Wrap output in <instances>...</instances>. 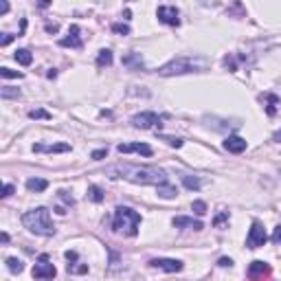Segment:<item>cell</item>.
Here are the masks:
<instances>
[{"label":"cell","mask_w":281,"mask_h":281,"mask_svg":"<svg viewBox=\"0 0 281 281\" xmlns=\"http://www.w3.org/2000/svg\"><path fill=\"white\" fill-rule=\"evenodd\" d=\"M33 152H40V154H62V152H71V145H68V143H55V145H42V143H36V145H33Z\"/></svg>","instance_id":"obj_14"},{"label":"cell","mask_w":281,"mask_h":281,"mask_svg":"<svg viewBox=\"0 0 281 281\" xmlns=\"http://www.w3.org/2000/svg\"><path fill=\"white\" fill-rule=\"evenodd\" d=\"M217 263H220L222 268H231V266H233V259H228V257H222V259L217 261Z\"/></svg>","instance_id":"obj_37"},{"label":"cell","mask_w":281,"mask_h":281,"mask_svg":"<svg viewBox=\"0 0 281 281\" xmlns=\"http://www.w3.org/2000/svg\"><path fill=\"white\" fill-rule=\"evenodd\" d=\"M0 75H3L5 79H14V77H22V73H18V71H11V68H0Z\"/></svg>","instance_id":"obj_28"},{"label":"cell","mask_w":281,"mask_h":281,"mask_svg":"<svg viewBox=\"0 0 281 281\" xmlns=\"http://www.w3.org/2000/svg\"><path fill=\"white\" fill-rule=\"evenodd\" d=\"M103 156H108V150H97V152H93V160H101Z\"/></svg>","instance_id":"obj_36"},{"label":"cell","mask_w":281,"mask_h":281,"mask_svg":"<svg viewBox=\"0 0 281 281\" xmlns=\"http://www.w3.org/2000/svg\"><path fill=\"white\" fill-rule=\"evenodd\" d=\"M200 66H202V62L191 60V57H176V60H171L169 64H165L158 73H160L163 77H174V75H185V73H193V71H198Z\"/></svg>","instance_id":"obj_4"},{"label":"cell","mask_w":281,"mask_h":281,"mask_svg":"<svg viewBox=\"0 0 281 281\" xmlns=\"http://www.w3.org/2000/svg\"><path fill=\"white\" fill-rule=\"evenodd\" d=\"M0 97H3V99H18L20 90L18 88H11V86H5V88L0 90Z\"/></svg>","instance_id":"obj_25"},{"label":"cell","mask_w":281,"mask_h":281,"mask_svg":"<svg viewBox=\"0 0 281 281\" xmlns=\"http://www.w3.org/2000/svg\"><path fill=\"white\" fill-rule=\"evenodd\" d=\"M22 224L36 235H44V237H51L55 235V224L51 222V211L47 206H38V209H31L22 215Z\"/></svg>","instance_id":"obj_2"},{"label":"cell","mask_w":281,"mask_h":281,"mask_svg":"<svg viewBox=\"0 0 281 281\" xmlns=\"http://www.w3.org/2000/svg\"><path fill=\"white\" fill-rule=\"evenodd\" d=\"M182 185H185L187 189H191V191H198L200 187H202V180L196 178V176H182Z\"/></svg>","instance_id":"obj_23"},{"label":"cell","mask_w":281,"mask_h":281,"mask_svg":"<svg viewBox=\"0 0 281 281\" xmlns=\"http://www.w3.org/2000/svg\"><path fill=\"white\" fill-rule=\"evenodd\" d=\"M11 193H14V185H5V189H3V198H9Z\"/></svg>","instance_id":"obj_38"},{"label":"cell","mask_w":281,"mask_h":281,"mask_svg":"<svg viewBox=\"0 0 281 281\" xmlns=\"http://www.w3.org/2000/svg\"><path fill=\"white\" fill-rule=\"evenodd\" d=\"M163 141L167 143V145H171V147H182V139H174V136H163Z\"/></svg>","instance_id":"obj_31"},{"label":"cell","mask_w":281,"mask_h":281,"mask_svg":"<svg viewBox=\"0 0 281 281\" xmlns=\"http://www.w3.org/2000/svg\"><path fill=\"white\" fill-rule=\"evenodd\" d=\"M108 176L110 178H125L134 185H165L167 180V174L158 167H150V165H128V163H119L108 167Z\"/></svg>","instance_id":"obj_1"},{"label":"cell","mask_w":281,"mask_h":281,"mask_svg":"<svg viewBox=\"0 0 281 281\" xmlns=\"http://www.w3.org/2000/svg\"><path fill=\"white\" fill-rule=\"evenodd\" d=\"M156 16L158 20L163 22V25H169V27H178L180 25V14L176 7H171V5H160L156 9Z\"/></svg>","instance_id":"obj_8"},{"label":"cell","mask_w":281,"mask_h":281,"mask_svg":"<svg viewBox=\"0 0 281 281\" xmlns=\"http://www.w3.org/2000/svg\"><path fill=\"white\" fill-rule=\"evenodd\" d=\"M171 224L176 228H193V231H202L204 224L200 220H193V217H185V215H178L171 220Z\"/></svg>","instance_id":"obj_13"},{"label":"cell","mask_w":281,"mask_h":281,"mask_svg":"<svg viewBox=\"0 0 281 281\" xmlns=\"http://www.w3.org/2000/svg\"><path fill=\"white\" fill-rule=\"evenodd\" d=\"M47 187H49V180H44V178H29L27 180V189L29 191H47Z\"/></svg>","instance_id":"obj_17"},{"label":"cell","mask_w":281,"mask_h":281,"mask_svg":"<svg viewBox=\"0 0 281 281\" xmlns=\"http://www.w3.org/2000/svg\"><path fill=\"white\" fill-rule=\"evenodd\" d=\"M266 99H268V106H266V112H268V114H270V117H272V114H274V112H277V108H274V106H277V103H279V97H274V95H268V97H266Z\"/></svg>","instance_id":"obj_26"},{"label":"cell","mask_w":281,"mask_h":281,"mask_svg":"<svg viewBox=\"0 0 281 281\" xmlns=\"http://www.w3.org/2000/svg\"><path fill=\"white\" fill-rule=\"evenodd\" d=\"M16 62H18V64H22V66H29V64L33 62L31 51H29V49H18V51H16Z\"/></svg>","instance_id":"obj_20"},{"label":"cell","mask_w":281,"mask_h":281,"mask_svg":"<svg viewBox=\"0 0 281 281\" xmlns=\"http://www.w3.org/2000/svg\"><path fill=\"white\" fill-rule=\"evenodd\" d=\"M224 222H228V211H222V213H220V215H217L215 220H213V224H215V226H222V224H224Z\"/></svg>","instance_id":"obj_33"},{"label":"cell","mask_w":281,"mask_h":281,"mask_svg":"<svg viewBox=\"0 0 281 281\" xmlns=\"http://www.w3.org/2000/svg\"><path fill=\"white\" fill-rule=\"evenodd\" d=\"M224 150L231 152V154H242L246 150V139H242V136H228V139L224 141Z\"/></svg>","instance_id":"obj_16"},{"label":"cell","mask_w":281,"mask_h":281,"mask_svg":"<svg viewBox=\"0 0 281 281\" xmlns=\"http://www.w3.org/2000/svg\"><path fill=\"white\" fill-rule=\"evenodd\" d=\"M55 274H57V270H55L53 263H51L49 255H47V253L40 255L38 263L33 266V279H38V281H49V279H53Z\"/></svg>","instance_id":"obj_5"},{"label":"cell","mask_w":281,"mask_h":281,"mask_svg":"<svg viewBox=\"0 0 281 281\" xmlns=\"http://www.w3.org/2000/svg\"><path fill=\"white\" fill-rule=\"evenodd\" d=\"M163 121V117H158L156 112H139L130 119V123L134 128H141V130H150V128H156Z\"/></svg>","instance_id":"obj_6"},{"label":"cell","mask_w":281,"mask_h":281,"mask_svg":"<svg viewBox=\"0 0 281 281\" xmlns=\"http://www.w3.org/2000/svg\"><path fill=\"white\" fill-rule=\"evenodd\" d=\"M152 268H160L165 272H180L182 270V261L180 259H167V257H154L150 259Z\"/></svg>","instance_id":"obj_10"},{"label":"cell","mask_w":281,"mask_h":281,"mask_svg":"<svg viewBox=\"0 0 281 281\" xmlns=\"http://www.w3.org/2000/svg\"><path fill=\"white\" fill-rule=\"evenodd\" d=\"M272 242H274V244H281V226H274V231H272Z\"/></svg>","instance_id":"obj_34"},{"label":"cell","mask_w":281,"mask_h":281,"mask_svg":"<svg viewBox=\"0 0 281 281\" xmlns=\"http://www.w3.org/2000/svg\"><path fill=\"white\" fill-rule=\"evenodd\" d=\"M119 154H143V156H152V147L147 145V143H121V145L117 147Z\"/></svg>","instance_id":"obj_12"},{"label":"cell","mask_w":281,"mask_h":281,"mask_svg":"<svg viewBox=\"0 0 281 281\" xmlns=\"http://www.w3.org/2000/svg\"><path fill=\"white\" fill-rule=\"evenodd\" d=\"M60 47H71V49H82L84 47V40H82V29L77 25H73L68 29V36L60 40Z\"/></svg>","instance_id":"obj_11"},{"label":"cell","mask_w":281,"mask_h":281,"mask_svg":"<svg viewBox=\"0 0 281 281\" xmlns=\"http://www.w3.org/2000/svg\"><path fill=\"white\" fill-rule=\"evenodd\" d=\"M86 196H88V200H93V202H103V189L101 187H97V185H93V187H88V193H86Z\"/></svg>","instance_id":"obj_22"},{"label":"cell","mask_w":281,"mask_h":281,"mask_svg":"<svg viewBox=\"0 0 281 281\" xmlns=\"http://www.w3.org/2000/svg\"><path fill=\"white\" fill-rule=\"evenodd\" d=\"M66 259H68V272H73V274L88 272V266L77 261V253H75V250H66Z\"/></svg>","instance_id":"obj_15"},{"label":"cell","mask_w":281,"mask_h":281,"mask_svg":"<svg viewBox=\"0 0 281 281\" xmlns=\"http://www.w3.org/2000/svg\"><path fill=\"white\" fill-rule=\"evenodd\" d=\"M270 266H268L266 261H259V259H255V261H250V266H248V279L250 281H266L268 277H270Z\"/></svg>","instance_id":"obj_9"},{"label":"cell","mask_w":281,"mask_h":281,"mask_svg":"<svg viewBox=\"0 0 281 281\" xmlns=\"http://www.w3.org/2000/svg\"><path fill=\"white\" fill-rule=\"evenodd\" d=\"M7 270L11 274H20L22 270H25V263H22V259H18V257H9L7 259Z\"/></svg>","instance_id":"obj_21"},{"label":"cell","mask_w":281,"mask_h":281,"mask_svg":"<svg viewBox=\"0 0 281 281\" xmlns=\"http://www.w3.org/2000/svg\"><path fill=\"white\" fill-rule=\"evenodd\" d=\"M112 31L119 33V36H130V27L123 25V22H117V25H112Z\"/></svg>","instance_id":"obj_27"},{"label":"cell","mask_w":281,"mask_h":281,"mask_svg":"<svg viewBox=\"0 0 281 281\" xmlns=\"http://www.w3.org/2000/svg\"><path fill=\"white\" fill-rule=\"evenodd\" d=\"M47 31L49 33H57V25H47Z\"/></svg>","instance_id":"obj_40"},{"label":"cell","mask_w":281,"mask_h":281,"mask_svg":"<svg viewBox=\"0 0 281 281\" xmlns=\"http://www.w3.org/2000/svg\"><path fill=\"white\" fill-rule=\"evenodd\" d=\"M156 191H158V196L160 198H165V200H171V198H176V187L174 185H169V182H165V185H158L156 187Z\"/></svg>","instance_id":"obj_18"},{"label":"cell","mask_w":281,"mask_h":281,"mask_svg":"<svg viewBox=\"0 0 281 281\" xmlns=\"http://www.w3.org/2000/svg\"><path fill=\"white\" fill-rule=\"evenodd\" d=\"M0 239H3V244H7V242H9V235L3 233V235H0Z\"/></svg>","instance_id":"obj_42"},{"label":"cell","mask_w":281,"mask_h":281,"mask_svg":"<svg viewBox=\"0 0 281 281\" xmlns=\"http://www.w3.org/2000/svg\"><path fill=\"white\" fill-rule=\"evenodd\" d=\"M191 209L196 211V215H204L206 213V204L202 202V200H196V202L191 204Z\"/></svg>","instance_id":"obj_29"},{"label":"cell","mask_w":281,"mask_h":281,"mask_svg":"<svg viewBox=\"0 0 281 281\" xmlns=\"http://www.w3.org/2000/svg\"><path fill=\"white\" fill-rule=\"evenodd\" d=\"M112 64V51L110 49H101L99 55H97V66L103 68V66H110Z\"/></svg>","instance_id":"obj_19"},{"label":"cell","mask_w":281,"mask_h":281,"mask_svg":"<svg viewBox=\"0 0 281 281\" xmlns=\"http://www.w3.org/2000/svg\"><path fill=\"white\" fill-rule=\"evenodd\" d=\"M139 224H141V215L134 209H130V206H117L114 209L112 228L117 233H123L128 237H136L139 235Z\"/></svg>","instance_id":"obj_3"},{"label":"cell","mask_w":281,"mask_h":281,"mask_svg":"<svg viewBox=\"0 0 281 281\" xmlns=\"http://www.w3.org/2000/svg\"><path fill=\"white\" fill-rule=\"evenodd\" d=\"M7 11H9V3H5V0H3V3H0V16L7 14Z\"/></svg>","instance_id":"obj_39"},{"label":"cell","mask_w":281,"mask_h":281,"mask_svg":"<svg viewBox=\"0 0 281 281\" xmlns=\"http://www.w3.org/2000/svg\"><path fill=\"white\" fill-rule=\"evenodd\" d=\"M266 239H268V235H266V228H263L261 222H253V226H250V231H248V237H246V246L248 248H259V246L266 244Z\"/></svg>","instance_id":"obj_7"},{"label":"cell","mask_w":281,"mask_h":281,"mask_svg":"<svg viewBox=\"0 0 281 281\" xmlns=\"http://www.w3.org/2000/svg\"><path fill=\"white\" fill-rule=\"evenodd\" d=\"M57 196H60L62 200H64V202H66V206H73V204H75V198H73L68 191H64V189H62V191L57 193Z\"/></svg>","instance_id":"obj_30"},{"label":"cell","mask_w":281,"mask_h":281,"mask_svg":"<svg viewBox=\"0 0 281 281\" xmlns=\"http://www.w3.org/2000/svg\"><path fill=\"white\" fill-rule=\"evenodd\" d=\"M272 139L277 141V143H281V130H277V132H274V136H272Z\"/></svg>","instance_id":"obj_41"},{"label":"cell","mask_w":281,"mask_h":281,"mask_svg":"<svg viewBox=\"0 0 281 281\" xmlns=\"http://www.w3.org/2000/svg\"><path fill=\"white\" fill-rule=\"evenodd\" d=\"M11 40H14L11 33H3V38H0V44H3V47H7V44H11Z\"/></svg>","instance_id":"obj_35"},{"label":"cell","mask_w":281,"mask_h":281,"mask_svg":"<svg viewBox=\"0 0 281 281\" xmlns=\"http://www.w3.org/2000/svg\"><path fill=\"white\" fill-rule=\"evenodd\" d=\"M123 64L130 68H143V60L139 53H130L128 57H123Z\"/></svg>","instance_id":"obj_24"},{"label":"cell","mask_w":281,"mask_h":281,"mask_svg":"<svg viewBox=\"0 0 281 281\" xmlns=\"http://www.w3.org/2000/svg\"><path fill=\"white\" fill-rule=\"evenodd\" d=\"M29 117L31 119H51V114L47 110H31L29 112Z\"/></svg>","instance_id":"obj_32"}]
</instances>
